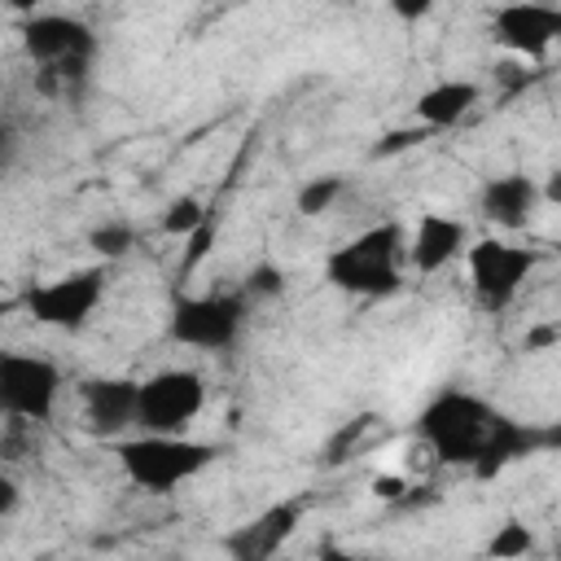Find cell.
I'll use <instances>...</instances> for the list:
<instances>
[{
  "mask_svg": "<svg viewBox=\"0 0 561 561\" xmlns=\"http://www.w3.org/2000/svg\"><path fill=\"white\" fill-rule=\"evenodd\" d=\"M140 381L136 377H88L79 381V412L92 438H118L136 430Z\"/></svg>",
  "mask_w": 561,
  "mask_h": 561,
  "instance_id": "obj_11",
  "label": "cell"
},
{
  "mask_svg": "<svg viewBox=\"0 0 561 561\" xmlns=\"http://www.w3.org/2000/svg\"><path fill=\"white\" fill-rule=\"evenodd\" d=\"M4 9H13V13H22V18H31V13H39L48 0H0Z\"/></svg>",
  "mask_w": 561,
  "mask_h": 561,
  "instance_id": "obj_27",
  "label": "cell"
},
{
  "mask_svg": "<svg viewBox=\"0 0 561 561\" xmlns=\"http://www.w3.org/2000/svg\"><path fill=\"white\" fill-rule=\"evenodd\" d=\"M535 548V535H530V526H522V522H504V526H495V535L486 539V557H495V561H508V557H526Z\"/></svg>",
  "mask_w": 561,
  "mask_h": 561,
  "instance_id": "obj_18",
  "label": "cell"
},
{
  "mask_svg": "<svg viewBox=\"0 0 561 561\" xmlns=\"http://www.w3.org/2000/svg\"><path fill=\"white\" fill-rule=\"evenodd\" d=\"M416 140H421V131H390V136H386V140H381V145H377L373 153L381 158V153H394V149H408V145H416Z\"/></svg>",
  "mask_w": 561,
  "mask_h": 561,
  "instance_id": "obj_23",
  "label": "cell"
},
{
  "mask_svg": "<svg viewBox=\"0 0 561 561\" xmlns=\"http://www.w3.org/2000/svg\"><path fill=\"white\" fill-rule=\"evenodd\" d=\"M403 267H408V232L403 224L386 219L329 250L324 280L351 298H390L403 285Z\"/></svg>",
  "mask_w": 561,
  "mask_h": 561,
  "instance_id": "obj_2",
  "label": "cell"
},
{
  "mask_svg": "<svg viewBox=\"0 0 561 561\" xmlns=\"http://www.w3.org/2000/svg\"><path fill=\"white\" fill-rule=\"evenodd\" d=\"M465 263H469V289H473V302L482 311H504L513 307V298L522 294L526 276L535 272L539 254L526 250V245H513V241H500V237H482L465 250Z\"/></svg>",
  "mask_w": 561,
  "mask_h": 561,
  "instance_id": "obj_5",
  "label": "cell"
},
{
  "mask_svg": "<svg viewBox=\"0 0 561 561\" xmlns=\"http://www.w3.org/2000/svg\"><path fill=\"white\" fill-rule=\"evenodd\" d=\"M114 456L131 486H140L149 495H167V491L193 482L202 469H210L219 447L188 438V434H145L140 430L136 438L114 443Z\"/></svg>",
  "mask_w": 561,
  "mask_h": 561,
  "instance_id": "obj_3",
  "label": "cell"
},
{
  "mask_svg": "<svg viewBox=\"0 0 561 561\" xmlns=\"http://www.w3.org/2000/svg\"><path fill=\"white\" fill-rule=\"evenodd\" d=\"M390 4V13L399 18V22H421V18H430V9H434V0H386Z\"/></svg>",
  "mask_w": 561,
  "mask_h": 561,
  "instance_id": "obj_22",
  "label": "cell"
},
{
  "mask_svg": "<svg viewBox=\"0 0 561 561\" xmlns=\"http://www.w3.org/2000/svg\"><path fill=\"white\" fill-rule=\"evenodd\" d=\"M543 202L539 193V180L526 175V171H504V175H491L482 188H478V210L486 224L504 228V232H517L535 219V206Z\"/></svg>",
  "mask_w": 561,
  "mask_h": 561,
  "instance_id": "obj_13",
  "label": "cell"
},
{
  "mask_svg": "<svg viewBox=\"0 0 561 561\" xmlns=\"http://www.w3.org/2000/svg\"><path fill=\"white\" fill-rule=\"evenodd\" d=\"M13 504H18V486L4 478V482H0V517H9V513H13Z\"/></svg>",
  "mask_w": 561,
  "mask_h": 561,
  "instance_id": "obj_26",
  "label": "cell"
},
{
  "mask_svg": "<svg viewBox=\"0 0 561 561\" xmlns=\"http://www.w3.org/2000/svg\"><path fill=\"white\" fill-rule=\"evenodd\" d=\"M557 267H561V241H557Z\"/></svg>",
  "mask_w": 561,
  "mask_h": 561,
  "instance_id": "obj_29",
  "label": "cell"
},
{
  "mask_svg": "<svg viewBox=\"0 0 561 561\" xmlns=\"http://www.w3.org/2000/svg\"><path fill=\"white\" fill-rule=\"evenodd\" d=\"M482 101V88L473 79H443V83H430L421 96H416V123L421 127H456L473 105Z\"/></svg>",
  "mask_w": 561,
  "mask_h": 561,
  "instance_id": "obj_15",
  "label": "cell"
},
{
  "mask_svg": "<svg viewBox=\"0 0 561 561\" xmlns=\"http://www.w3.org/2000/svg\"><path fill=\"white\" fill-rule=\"evenodd\" d=\"M202 219H206V206H202L193 193H184V197H175V202L162 210V232H167V237H188Z\"/></svg>",
  "mask_w": 561,
  "mask_h": 561,
  "instance_id": "obj_19",
  "label": "cell"
},
{
  "mask_svg": "<svg viewBox=\"0 0 561 561\" xmlns=\"http://www.w3.org/2000/svg\"><path fill=\"white\" fill-rule=\"evenodd\" d=\"M215 4H245V0H215Z\"/></svg>",
  "mask_w": 561,
  "mask_h": 561,
  "instance_id": "obj_28",
  "label": "cell"
},
{
  "mask_svg": "<svg viewBox=\"0 0 561 561\" xmlns=\"http://www.w3.org/2000/svg\"><path fill=\"white\" fill-rule=\"evenodd\" d=\"M101 298H105V263H88V267H75L66 276H53L44 285H31L22 294V307L44 329L79 333L96 316Z\"/></svg>",
  "mask_w": 561,
  "mask_h": 561,
  "instance_id": "obj_4",
  "label": "cell"
},
{
  "mask_svg": "<svg viewBox=\"0 0 561 561\" xmlns=\"http://www.w3.org/2000/svg\"><path fill=\"white\" fill-rule=\"evenodd\" d=\"M342 193H346V180H342V175H316V180H307V184L298 188L294 206H298V215L316 219V215L333 210V202H337Z\"/></svg>",
  "mask_w": 561,
  "mask_h": 561,
  "instance_id": "obj_16",
  "label": "cell"
},
{
  "mask_svg": "<svg viewBox=\"0 0 561 561\" xmlns=\"http://www.w3.org/2000/svg\"><path fill=\"white\" fill-rule=\"evenodd\" d=\"M302 522V504L298 500H280V504H267L259 517H250L245 526H237L228 539H224V552L237 557V561H267L285 548V539L298 530Z\"/></svg>",
  "mask_w": 561,
  "mask_h": 561,
  "instance_id": "obj_12",
  "label": "cell"
},
{
  "mask_svg": "<svg viewBox=\"0 0 561 561\" xmlns=\"http://www.w3.org/2000/svg\"><path fill=\"white\" fill-rule=\"evenodd\" d=\"M241 294H245L250 302H263V298L285 294V267H276V263H254L250 276H245V285H241Z\"/></svg>",
  "mask_w": 561,
  "mask_h": 561,
  "instance_id": "obj_21",
  "label": "cell"
},
{
  "mask_svg": "<svg viewBox=\"0 0 561 561\" xmlns=\"http://www.w3.org/2000/svg\"><path fill=\"white\" fill-rule=\"evenodd\" d=\"M469 250V228L465 219L456 215H443V210H425L408 237V267L421 272V276H434L443 272L456 254Z\"/></svg>",
  "mask_w": 561,
  "mask_h": 561,
  "instance_id": "obj_14",
  "label": "cell"
},
{
  "mask_svg": "<svg viewBox=\"0 0 561 561\" xmlns=\"http://www.w3.org/2000/svg\"><path fill=\"white\" fill-rule=\"evenodd\" d=\"M373 491H377L381 500H399V491H403V482H399V478H377V482H373Z\"/></svg>",
  "mask_w": 561,
  "mask_h": 561,
  "instance_id": "obj_25",
  "label": "cell"
},
{
  "mask_svg": "<svg viewBox=\"0 0 561 561\" xmlns=\"http://www.w3.org/2000/svg\"><path fill=\"white\" fill-rule=\"evenodd\" d=\"M245 316H250V298L241 289L237 294H197V298H180L171 307L167 333H171V342L193 346V351H228L241 337Z\"/></svg>",
  "mask_w": 561,
  "mask_h": 561,
  "instance_id": "obj_6",
  "label": "cell"
},
{
  "mask_svg": "<svg viewBox=\"0 0 561 561\" xmlns=\"http://www.w3.org/2000/svg\"><path fill=\"white\" fill-rule=\"evenodd\" d=\"M88 245H92L96 259L114 263V259H123V254L136 245V228H131L127 219H105V224H96V228L88 232Z\"/></svg>",
  "mask_w": 561,
  "mask_h": 561,
  "instance_id": "obj_17",
  "label": "cell"
},
{
  "mask_svg": "<svg viewBox=\"0 0 561 561\" xmlns=\"http://www.w3.org/2000/svg\"><path fill=\"white\" fill-rule=\"evenodd\" d=\"M22 48L31 61H39L44 70L70 75L83 70L96 53V35L83 18L75 13H31L22 22Z\"/></svg>",
  "mask_w": 561,
  "mask_h": 561,
  "instance_id": "obj_9",
  "label": "cell"
},
{
  "mask_svg": "<svg viewBox=\"0 0 561 561\" xmlns=\"http://www.w3.org/2000/svg\"><path fill=\"white\" fill-rule=\"evenodd\" d=\"M539 193H543V202H548V206H561V167H557V171H548V180L539 184Z\"/></svg>",
  "mask_w": 561,
  "mask_h": 561,
  "instance_id": "obj_24",
  "label": "cell"
},
{
  "mask_svg": "<svg viewBox=\"0 0 561 561\" xmlns=\"http://www.w3.org/2000/svg\"><path fill=\"white\" fill-rule=\"evenodd\" d=\"M416 434L434 451V460L460 465L473 478H495L504 465L522 460L539 443V434L530 425L513 421L491 399H482L473 390H456V386L438 390L421 408Z\"/></svg>",
  "mask_w": 561,
  "mask_h": 561,
  "instance_id": "obj_1",
  "label": "cell"
},
{
  "mask_svg": "<svg viewBox=\"0 0 561 561\" xmlns=\"http://www.w3.org/2000/svg\"><path fill=\"white\" fill-rule=\"evenodd\" d=\"M491 35L522 61H539L561 39V9L543 0H508L491 13Z\"/></svg>",
  "mask_w": 561,
  "mask_h": 561,
  "instance_id": "obj_10",
  "label": "cell"
},
{
  "mask_svg": "<svg viewBox=\"0 0 561 561\" xmlns=\"http://www.w3.org/2000/svg\"><path fill=\"white\" fill-rule=\"evenodd\" d=\"M215 237H219V224H215V215H206V219H202V224H197V228L184 237V241H188V245H184V259H180V272H184V276H193V272H197V267L210 259V250H215Z\"/></svg>",
  "mask_w": 561,
  "mask_h": 561,
  "instance_id": "obj_20",
  "label": "cell"
},
{
  "mask_svg": "<svg viewBox=\"0 0 561 561\" xmlns=\"http://www.w3.org/2000/svg\"><path fill=\"white\" fill-rule=\"evenodd\" d=\"M206 408V381L193 368H158L140 381L136 430L145 434H184Z\"/></svg>",
  "mask_w": 561,
  "mask_h": 561,
  "instance_id": "obj_7",
  "label": "cell"
},
{
  "mask_svg": "<svg viewBox=\"0 0 561 561\" xmlns=\"http://www.w3.org/2000/svg\"><path fill=\"white\" fill-rule=\"evenodd\" d=\"M61 399V368L44 355L4 351L0 355V408L13 421H53Z\"/></svg>",
  "mask_w": 561,
  "mask_h": 561,
  "instance_id": "obj_8",
  "label": "cell"
}]
</instances>
